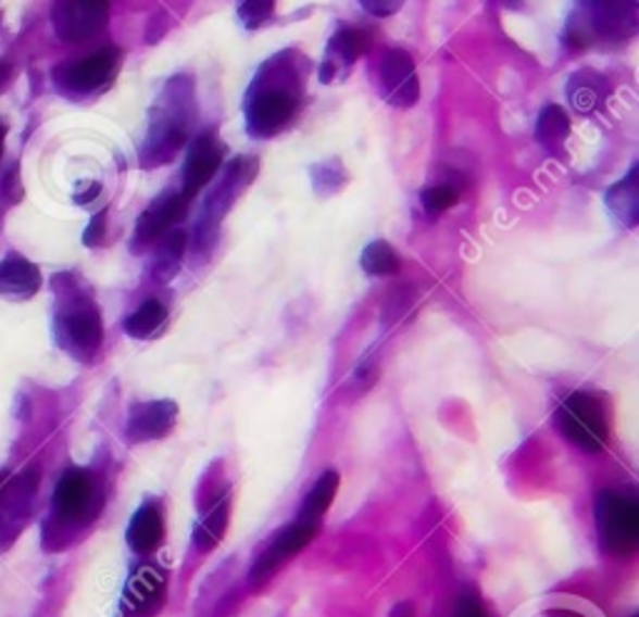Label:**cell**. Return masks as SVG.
Wrapping results in <instances>:
<instances>
[{"label":"cell","mask_w":639,"mask_h":617,"mask_svg":"<svg viewBox=\"0 0 639 617\" xmlns=\"http://www.w3.org/2000/svg\"><path fill=\"white\" fill-rule=\"evenodd\" d=\"M338 488H340V475L338 473L327 470L325 475H320L313 490L308 493L305 503H302L300 520L317 525V520L327 513V507L333 505L335 495H338Z\"/></svg>","instance_id":"22"},{"label":"cell","mask_w":639,"mask_h":617,"mask_svg":"<svg viewBox=\"0 0 639 617\" xmlns=\"http://www.w3.org/2000/svg\"><path fill=\"white\" fill-rule=\"evenodd\" d=\"M537 617H590L577 607H544V610Z\"/></svg>","instance_id":"35"},{"label":"cell","mask_w":639,"mask_h":617,"mask_svg":"<svg viewBox=\"0 0 639 617\" xmlns=\"http://www.w3.org/2000/svg\"><path fill=\"white\" fill-rule=\"evenodd\" d=\"M569 100L579 113H590L602 103V78L592 73H579L569 80Z\"/></svg>","instance_id":"26"},{"label":"cell","mask_w":639,"mask_h":617,"mask_svg":"<svg viewBox=\"0 0 639 617\" xmlns=\"http://www.w3.org/2000/svg\"><path fill=\"white\" fill-rule=\"evenodd\" d=\"M315 532H317V525L305 522V520L292 522L283 532H277L273 543L265 547V553L258 557L255 565H252L250 585L252 588L265 585V582L283 568V563H288L292 555H298L302 547L310 545V540L315 538Z\"/></svg>","instance_id":"10"},{"label":"cell","mask_w":639,"mask_h":617,"mask_svg":"<svg viewBox=\"0 0 639 617\" xmlns=\"http://www.w3.org/2000/svg\"><path fill=\"white\" fill-rule=\"evenodd\" d=\"M98 486L88 470H68L55 488V515L63 522H86L98 513Z\"/></svg>","instance_id":"11"},{"label":"cell","mask_w":639,"mask_h":617,"mask_svg":"<svg viewBox=\"0 0 639 617\" xmlns=\"http://www.w3.org/2000/svg\"><path fill=\"white\" fill-rule=\"evenodd\" d=\"M348 180V175L342 171V163H317L313 168V182L320 196H330L335 190L342 188V182Z\"/></svg>","instance_id":"29"},{"label":"cell","mask_w":639,"mask_h":617,"mask_svg":"<svg viewBox=\"0 0 639 617\" xmlns=\"http://www.w3.org/2000/svg\"><path fill=\"white\" fill-rule=\"evenodd\" d=\"M557 428L562 430L569 443L587 450V453H597L607 443V418H604L600 400L575 393L569 395L557 411Z\"/></svg>","instance_id":"5"},{"label":"cell","mask_w":639,"mask_h":617,"mask_svg":"<svg viewBox=\"0 0 639 617\" xmlns=\"http://www.w3.org/2000/svg\"><path fill=\"white\" fill-rule=\"evenodd\" d=\"M160 593H163V575L155 568H142L136 578L128 582L125 590V603L133 605V610L140 607H153L158 603Z\"/></svg>","instance_id":"25"},{"label":"cell","mask_w":639,"mask_h":617,"mask_svg":"<svg viewBox=\"0 0 639 617\" xmlns=\"http://www.w3.org/2000/svg\"><path fill=\"white\" fill-rule=\"evenodd\" d=\"M367 33L358 30V28H342L333 36L330 48H327V61L320 65V80L323 83H333L335 73H338L340 63L350 65L355 63L360 55L367 50Z\"/></svg>","instance_id":"18"},{"label":"cell","mask_w":639,"mask_h":617,"mask_svg":"<svg viewBox=\"0 0 639 617\" xmlns=\"http://www.w3.org/2000/svg\"><path fill=\"white\" fill-rule=\"evenodd\" d=\"M255 173H258V161H255V158H238V161H235L230 165L228 173H225L223 182H221V188H217L215 193L208 198V203H205V218H203V225H200V230L213 228V225L221 223L223 213L228 211L233 200L238 198L242 193V190H246L248 182L252 178H255Z\"/></svg>","instance_id":"15"},{"label":"cell","mask_w":639,"mask_h":617,"mask_svg":"<svg viewBox=\"0 0 639 617\" xmlns=\"http://www.w3.org/2000/svg\"><path fill=\"white\" fill-rule=\"evenodd\" d=\"M165 538V520L155 503L140 505V511L133 515L128 525V545L140 555L155 553Z\"/></svg>","instance_id":"19"},{"label":"cell","mask_w":639,"mask_h":617,"mask_svg":"<svg viewBox=\"0 0 639 617\" xmlns=\"http://www.w3.org/2000/svg\"><path fill=\"white\" fill-rule=\"evenodd\" d=\"M597 532L607 553H635L639 543V507L635 500L619 493H602L597 498Z\"/></svg>","instance_id":"4"},{"label":"cell","mask_w":639,"mask_h":617,"mask_svg":"<svg viewBox=\"0 0 639 617\" xmlns=\"http://www.w3.org/2000/svg\"><path fill=\"white\" fill-rule=\"evenodd\" d=\"M273 13L275 3H271V0H263V3H258V0H246V3L238 5V18L246 28H260Z\"/></svg>","instance_id":"31"},{"label":"cell","mask_w":639,"mask_h":617,"mask_svg":"<svg viewBox=\"0 0 639 617\" xmlns=\"http://www.w3.org/2000/svg\"><path fill=\"white\" fill-rule=\"evenodd\" d=\"M185 211H188V200H185L180 193L160 198L158 203L150 205L148 211L138 218L136 236H133V248L142 250L153 245L155 240H160L167 230H171V225H175L183 218Z\"/></svg>","instance_id":"14"},{"label":"cell","mask_w":639,"mask_h":617,"mask_svg":"<svg viewBox=\"0 0 639 617\" xmlns=\"http://www.w3.org/2000/svg\"><path fill=\"white\" fill-rule=\"evenodd\" d=\"M537 143L548 150H560L569 138V118L560 105H548L535 125Z\"/></svg>","instance_id":"23"},{"label":"cell","mask_w":639,"mask_h":617,"mask_svg":"<svg viewBox=\"0 0 639 617\" xmlns=\"http://www.w3.org/2000/svg\"><path fill=\"white\" fill-rule=\"evenodd\" d=\"M117 68V50H98V53L80 58V61L58 65L53 78L58 88L73 96H88L113 80Z\"/></svg>","instance_id":"8"},{"label":"cell","mask_w":639,"mask_h":617,"mask_svg":"<svg viewBox=\"0 0 639 617\" xmlns=\"http://www.w3.org/2000/svg\"><path fill=\"white\" fill-rule=\"evenodd\" d=\"M105 221H108V211H100L98 215H92V221L88 225L86 236H83V243L88 248H98L105 240Z\"/></svg>","instance_id":"32"},{"label":"cell","mask_w":639,"mask_h":617,"mask_svg":"<svg viewBox=\"0 0 639 617\" xmlns=\"http://www.w3.org/2000/svg\"><path fill=\"white\" fill-rule=\"evenodd\" d=\"M360 265L367 275H394L400 270V257L394 255V250L385 240H375L363 250Z\"/></svg>","instance_id":"27"},{"label":"cell","mask_w":639,"mask_h":617,"mask_svg":"<svg viewBox=\"0 0 639 617\" xmlns=\"http://www.w3.org/2000/svg\"><path fill=\"white\" fill-rule=\"evenodd\" d=\"M377 90L394 108H412L419 98V78L408 50L392 48L380 58Z\"/></svg>","instance_id":"9"},{"label":"cell","mask_w":639,"mask_h":617,"mask_svg":"<svg viewBox=\"0 0 639 617\" xmlns=\"http://www.w3.org/2000/svg\"><path fill=\"white\" fill-rule=\"evenodd\" d=\"M458 200V190L452 186H433L423 193V207L430 218H440L444 211H450Z\"/></svg>","instance_id":"30"},{"label":"cell","mask_w":639,"mask_h":617,"mask_svg":"<svg viewBox=\"0 0 639 617\" xmlns=\"http://www.w3.org/2000/svg\"><path fill=\"white\" fill-rule=\"evenodd\" d=\"M0 480H3V475H0ZM38 480V470H23L18 478L0 486V532L18 528L23 522L25 515H28L30 500L36 495Z\"/></svg>","instance_id":"16"},{"label":"cell","mask_w":639,"mask_h":617,"mask_svg":"<svg viewBox=\"0 0 639 617\" xmlns=\"http://www.w3.org/2000/svg\"><path fill=\"white\" fill-rule=\"evenodd\" d=\"M455 617H485V613L475 597H462L458 603Z\"/></svg>","instance_id":"34"},{"label":"cell","mask_w":639,"mask_h":617,"mask_svg":"<svg viewBox=\"0 0 639 617\" xmlns=\"http://www.w3.org/2000/svg\"><path fill=\"white\" fill-rule=\"evenodd\" d=\"M61 307L55 315V336L75 361L88 363L103 345V318L92 300L75 286L58 288Z\"/></svg>","instance_id":"3"},{"label":"cell","mask_w":639,"mask_h":617,"mask_svg":"<svg viewBox=\"0 0 639 617\" xmlns=\"http://www.w3.org/2000/svg\"><path fill=\"white\" fill-rule=\"evenodd\" d=\"M108 15H111V5L100 0H65V3L53 5L50 21H53L58 38L65 43H83L105 28Z\"/></svg>","instance_id":"7"},{"label":"cell","mask_w":639,"mask_h":617,"mask_svg":"<svg viewBox=\"0 0 639 617\" xmlns=\"http://www.w3.org/2000/svg\"><path fill=\"white\" fill-rule=\"evenodd\" d=\"M178 420V405L173 400H153V403H138L128 415V436L130 443H148V440L165 438Z\"/></svg>","instance_id":"13"},{"label":"cell","mask_w":639,"mask_h":617,"mask_svg":"<svg viewBox=\"0 0 639 617\" xmlns=\"http://www.w3.org/2000/svg\"><path fill=\"white\" fill-rule=\"evenodd\" d=\"M228 522H230V503L223 500L217 503L213 511H210L203 520L198 522L196 532H192V543H196L198 550H213L228 532Z\"/></svg>","instance_id":"24"},{"label":"cell","mask_w":639,"mask_h":617,"mask_svg":"<svg viewBox=\"0 0 639 617\" xmlns=\"http://www.w3.org/2000/svg\"><path fill=\"white\" fill-rule=\"evenodd\" d=\"M221 165H223V146L217 143L213 133H205V136H200L196 143H192L188 158H185L180 196L190 203V200L215 178V173L221 171Z\"/></svg>","instance_id":"12"},{"label":"cell","mask_w":639,"mask_h":617,"mask_svg":"<svg viewBox=\"0 0 639 617\" xmlns=\"http://www.w3.org/2000/svg\"><path fill=\"white\" fill-rule=\"evenodd\" d=\"M185 250V232L175 230L171 236L165 238V243L160 245V255H158V278H171V275L178 270L180 257Z\"/></svg>","instance_id":"28"},{"label":"cell","mask_w":639,"mask_h":617,"mask_svg":"<svg viewBox=\"0 0 639 617\" xmlns=\"http://www.w3.org/2000/svg\"><path fill=\"white\" fill-rule=\"evenodd\" d=\"M288 58L290 53H283L265 63L258 80L252 83L246 103L248 133L252 138H273L298 111L302 75L296 63H288Z\"/></svg>","instance_id":"1"},{"label":"cell","mask_w":639,"mask_h":617,"mask_svg":"<svg viewBox=\"0 0 639 617\" xmlns=\"http://www.w3.org/2000/svg\"><path fill=\"white\" fill-rule=\"evenodd\" d=\"M579 23L569 25L577 43L597 38H622L635 33V3H582L577 8Z\"/></svg>","instance_id":"6"},{"label":"cell","mask_w":639,"mask_h":617,"mask_svg":"<svg viewBox=\"0 0 639 617\" xmlns=\"http://www.w3.org/2000/svg\"><path fill=\"white\" fill-rule=\"evenodd\" d=\"M40 282H43L40 270L28 257L11 253L0 261V295L25 300L38 293Z\"/></svg>","instance_id":"17"},{"label":"cell","mask_w":639,"mask_h":617,"mask_svg":"<svg viewBox=\"0 0 639 617\" xmlns=\"http://www.w3.org/2000/svg\"><path fill=\"white\" fill-rule=\"evenodd\" d=\"M607 207L619 225L625 228H635L639 221V175L637 165L629 171L625 178L610 188L607 193Z\"/></svg>","instance_id":"20"},{"label":"cell","mask_w":639,"mask_h":617,"mask_svg":"<svg viewBox=\"0 0 639 617\" xmlns=\"http://www.w3.org/2000/svg\"><path fill=\"white\" fill-rule=\"evenodd\" d=\"M360 5H363L367 13L380 15V18H385V15L398 13L400 8H402L400 0H363V3H360Z\"/></svg>","instance_id":"33"},{"label":"cell","mask_w":639,"mask_h":617,"mask_svg":"<svg viewBox=\"0 0 639 617\" xmlns=\"http://www.w3.org/2000/svg\"><path fill=\"white\" fill-rule=\"evenodd\" d=\"M0 150H3V133H0Z\"/></svg>","instance_id":"36"},{"label":"cell","mask_w":639,"mask_h":617,"mask_svg":"<svg viewBox=\"0 0 639 617\" xmlns=\"http://www.w3.org/2000/svg\"><path fill=\"white\" fill-rule=\"evenodd\" d=\"M196 121V100L188 78H175L160 98L150 121V130L142 146L140 161L146 168H155L160 163L173 161L178 150L188 140L190 125Z\"/></svg>","instance_id":"2"},{"label":"cell","mask_w":639,"mask_h":617,"mask_svg":"<svg viewBox=\"0 0 639 617\" xmlns=\"http://www.w3.org/2000/svg\"><path fill=\"white\" fill-rule=\"evenodd\" d=\"M165 323H167V307L153 298V300H146L136 313H130L128 318H125L123 328L130 338L150 340L165 328Z\"/></svg>","instance_id":"21"}]
</instances>
